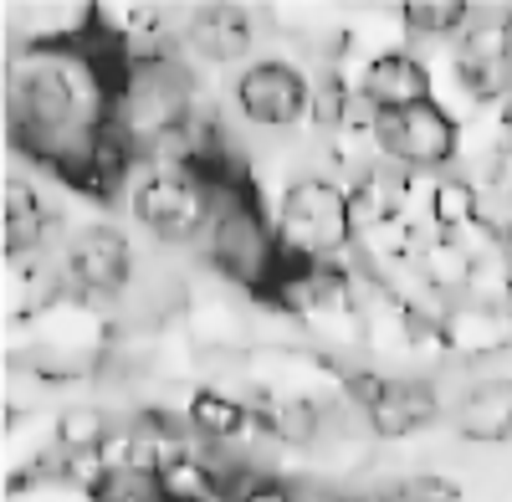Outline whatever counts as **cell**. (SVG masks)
I'll use <instances>...</instances> for the list:
<instances>
[{"instance_id":"6da1fadb","label":"cell","mask_w":512,"mask_h":502,"mask_svg":"<svg viewBox=\"0 0 512 502\" xmlns=\"http://www.w3.org/2000/svg\"><path fill=\"white\" fill-rule=\"evenodd\" d=\"M272 231L282 246V272L338 267L359 251V211L354 185L333 164L292 170L272 200Z\"/></svg>"},{"instance_id":"7a4b0ae2","label":"cell","mask_w":512,"mask_h":502,"mask_svg":"<svg viewBox=\"0 0 512 502\" xmlns=\"http://www.w3.org/2000/svg\"><path fill=\"white\" fill-rule=\"evenodd\" d=\"M231 180H246V175H210L205 164H195V159L154 154V159H134L118 205L159 246L200 251V241H205L210 221H216L221 195H226Z\"/></svg>"},{"instance_id":"3957f363","label":"cell","mask_w":512,"mask_h":502,"mask_svg":"<svg viewBox=\"0 0 512 502\" xmlns=\"http://www.w3.org/2000/svg\"><path fill=\"white\" fill-rule=\"evenodd\" d=\"M62 303H118L139 282V246L123 226L88 221L67 231V241L52 257Z\"/></svg>"},{"instance_id":"277c9868","label":"cell","mask_w":512,"mask_h":502,"mask_svg":"<svg viewBox=\"0 0 512 502\" xmlns=\"http://www.w3.org/2000/svg\"><path fill=\"white\" fill-rule=\"evenodd\" d=\"M236 118L256 134H292L308 129L313 118V72H303L292 57H256L231 77Z\"/></svg>"},{"instance_id":"5b68a950","label":"cell","mask_w":512,"mask_h":502,"mask_svg":"<svg viewBox=\"0 0 512 502\" xmlns=\"http://www.w3.org/2000/svg\"><path fill=\"white\" fill-rule=\"evenodd\" d=\"M374 144L379 159L395 164L405 175H436L461 154V123L446 103H420L405 113H384L374 118Z\"/></svg>"},{"instance_id":"8992f818","label":"cell","mask_w":512,"mask_h":502,"mask_svg":"<svg viewBox=\"0 0 512 502\" xmlns=\"http://www.w3.org/2000/svg\"><path fill=\"white\" fill-rule=\"evenodd\" d=\"M354 93L359 103L384 118V113H405V108H420V103H436V77H431V62L410 47H384L374 57H364L359 77H354Z\"/></svg>"},{"instance_id":"52a82bcc","label":"cell","mask_w":512,"mask_h":502,"mask_svg":"<svg viewBox=\"0 0 512 502\" xmlns=\"http://www.w3.org/2000/svg\"><path fill=\"white\" fill-rule=\"evenodd\" d=\"M67 236L57 231V211L47 205V195H41L36 180L16 175L6 180V262H41L47 257V246H52V257H57V246Z\"/></svg>"},{"instance_id":"ba28073f","label":"cell","mask_w":512,"mask_h":502,"mask_svg":"<svg viewBox=\"0 0 512 502\" xmlns=\"http://www.w3.org/2000/svg\"><path fill=\"white\" fill-rule=\"evenodd\" d=\"M451 426L461 441H477V446H502L512 441V380H477L466 385L451 405Z\"/></svg>"},{"instance_id":"9c48e42d","label":"cell","mask_w":512,"mask_h":502,"mask_svg":"<svg viewBox=\"0 0 512 502\" xmlns=\"http://www.w3.org/2000/svg\"><path fill=\"white\" fill-rule=\"evenodd\" d=\"M400 16H405V31H415V36L456 41L466 31V21H472V6L466 0H410V6H400Z\"/></svg>"},{"instance_id":"30bf717a","label":"cell","mask_w":512,"mask_h":502,"mask_svg":"<svg viewBox=\"0 0 512 502\" xmlns=\"http://www.w3.org/2000/svg\"><path fill=\"white\" fill-rule=\"evenodd\" d=\"M236 502H313V497H308V487H292L282 477H262V482H251Z\"/></svg>"}]
</instances>
